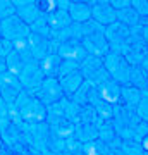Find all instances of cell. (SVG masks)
Masks as SVG:
<instances>
[{"label": "cell", "mask_w": 148, "mask_h": 155, "mask_svg": "<svg viewBox=\"0 0 148 155\" xmlns=\"http://www.w3.org/2000/svg\"><path fill=\"white\" fill-rule=\"evenodd\" d=\"M140 119L136 116L134 109L124 105H115L114 107V117H112V127L115 129V133L119 134V138L124 140H134V131L136 126L140 124Z\"/></svg>", "instance_id": "6da1fadb"}, {"label": "cell", "mask_w": 148, "mask_h": 155, "mask_svg": "<svg viewBox=\"0 0 148 155\" xmlns=\"http://www.w3.org/2000/svg\"><path fill=\"white\" fill-rule=\"evenodd\" d=\"M104 66L110 79H114L115 83H119L121 86L129 84L131 66L127 64V61L122 57L121 52H109L104 57Z\"/></svg>", "instance_id": "7a4b0ae2"}, {"label": "cell", "mask_w": 148, "mask_h": 155, "mask_svg": "<svg viewBox=\"0 0 148 155\" xmlns=\"http://www.w3.org/2000/svg\"><path fill=\"white\" fill-rule=\"evenodd\" d=\"M79 72H81L84 81L95 84V86H98L105 79H109V74H107L104 66V59H98V57H93V55H88L79 64Z\"/></svg>", "instance_id": "3957f363"}, {"label": "cell", "mask_w": 148, "mask_h": 155, "mask_svg": "<svg viewBox=\"0 0 148 155\" xmlns=\"http://www.w3.org/2000/svg\"><path fill=\"white\" fill-rule=\"evenodd\" d=\"M17 107H19L22 117L31 122H41L47 119V107L36 97L21 93L17 97Z\"/></svg>", "instance_id": "277c9868"}, {"label": "cell", "mask_w": 148, "mask_h": 155, "mask_svg": "<svg viewBox=\"0 0 148 155\" xmlns=\"http://www.w3.org/2000/svg\"><path fill=\"white\" fill-rule=\"evenodd\" d=\"M17 79L22 83L24 88H28V91H38L40 86H41L43 81H45V76L41 74V71H40L38 61L33 59V57H28L26 61H24V67H22V71L19 72Z\"/></svg>", "instance_id": "5b68a950"}, {"label": "cell", "mask_w": 148, "mask_h": 155, "mask_svg": "<svg viewBox=\"0 0 148 155\" xmlns=\"http://www.w3.org/2000/svg\"><path fill=\"white\" fill-rule=\"evenodd\" d=\"M0 28H2V36L4 40H9V41H16V40H22L28 38L31 35V29L26 22H22L19 17L12 16L7 17L0 22Z\"/></svg>", "instance_id": "8992f818"}, {"label": "cell", "mask_w": 148, "mask_h": 155, "mask_svg": "<svg viewBox=\"0 0 148 155\" xmlns=\"http://www.w3.org/2000/svg\"><path fill=\"white\" fill-rule=\"evenodd\" d=\"M127 35H129V28L121 24L119 21H115L114 24L107 26L104 31V36L107 40V45H109L110 52H121L126 47Z\"/></svg>", "instance_id": "52a82bcc"}, {"label": "cell", "mask_w": 148, "mask_h": 155, "mask_svg": "<svg viewBox=\"0 0 148 155\" xmlns=\"http://www.w3.org/2000/svg\"><path fill=\"white\" fill-rule=\"evenodd\" d=\"M36 93H38L36 98L45 107H48L52 104H55V102H59V100L66 98L64 93H62V88H61V84H59V79L57 78H45L43 84L40 86V90Z\"/></svg>", "instance_id": "ba28073f"}, {"label": "cell", "mask_w": 148, "mask_h": 155, "mask_svg": "<svg viewBox=\"0 0 148 155\" xmlns=\"http://www.w3.org/2000/svg\"><path fill=\"white\" fill-rule=\"evenodd\" d=\"M55 55L59 57V59L74 61L77 64H81L88 57V54H86V50H84V47H83V43L79 40H67L66 43L59 45L55 48Z\"/></svg>", "instance_id": "9c48e42d"}, {"label": "cell", "mask_w": 148, "mask_h": 155, "mask_svg": "<svg viewBox=\"0 0 148 155\" xmlns=\"http://www.w3.org/2000/svg\"><path fill=\"white\" fill-rule=\"evenodd\" d=\"M91 19L97 21L100 26L107 28L117 21V16H115V11L112 9L109 0H97L91 5Z\"/></svg>", "instance_id": "30bf717a"}, {"label": "cell", "mask_w": 148, "mask_h": 155, "mask_svg": "<svg viewBox=\"0 0 148 155\" xmlns=\"http://www.w3.org/2000/svg\"><path fill=\"white\" fill-rule=\"evenodd\" d=\"M28 41H29V54H31V57L36 59V61H41V59H45L47 55L55 54V47L52 45L50 38H47V36L31 33L28 36Z\"/></svg>", "instance_id": "8fae6325"}, {"label": "cell", "mask_w": 148, "mask_h": 155, "mask_svg": "<svg viewBox=\"0 0 148 155\" xmlns=\"http://www.w3.org/2000/svg\"><path fill=\"white\" fill-rule=\"evenodd\" d=\"M81 43H83V47H84L88 55L98 57V59H104V57L110 52L104 33H95V35H90V36H84V38L81 40Z\"/></svg>", "instance_id": "7c38bea8"}, {"label": "cell", "mask_w": 148, "mask_h": 155, "mask_svg": "<svg viewBox=\"0 0 148 155\" xmlns=\"http://www.w3.org/2000/svg\"><path fill=\"white\" fill-rule=\"evenodd\" d=\"M71 100L74 102V104H77L79 107H95V104L100 100L98 90H97L95 84L84 81V83L79 86V90L74 93V97H72Z\"/></svg>", "instance_id": "4fadbf2b"}, {"label": "cell", "mask_w": 148, "mask_h": 155, "mask_svg": "<svg viewBox=\"0 0 148 155\" xmlns=\"http://www.w3.org/2000/svg\"><path fill=\"white\" fill-rule=\"evenodd\" d=\"M98 90V97L100 100H104L105 104L109 105H119L121 104V84L115 83L114 79H105L104 83H100L97 86Z\"/></svg>", "instance_id": "5bb4252c"}, {"label": "cell", "mask_w": 148, "mask_h": 155, "mask_svg": "<svg viewBox=\"0 0 148 155\" xmlns=\"http://www.w3.org/2000/svg\"><path fill=\"white\" fill-rule=\"evenodd\" d=\"M91 5H93V2H81V0L71 2L69 9H67L71 21L77 22V24H83L88 19H91Z\"/></svg>", "instance_id": "9a60e30c"}, {"label": "cell", "mask_w": 148, "mask_h": 155, "mask_svg": "<svg viewBox=\"0 0 148 155\" xmlns=\"http://www.w3.org/2000/svg\"><path fill=\"white\" fill-rule=\"evenodd\" d=\"M57 79H59V84H61V88H62V93H64V97H66L67 100H71L72 97H74V93L79 90V86L84 83V79H83L79 69L74 71V72H71V74H67V76L57 78Z\"/></svg>", "instance_id": "2e32d148"}, {"label": "cell", "mask_w": 148, "mask_h": 155, "mask_svg": "<svg viewBox=\"0 0 148 155\" xmlns=\"http://www.w3.org/2000/svg\"><path fill=\"white\" fill-rule=\"evenodd\" d=\"M98 138L104 141L105 145H109V148L112 152L121 148L122 140L119 138V134L115 133V129L112 127V122H102L98 126Z\"/></svg>", "instance_id": "e0dca14e"}, {"label": "cell", "mask_w": 148, "mask_h": 155, "mask_svg": "<svg viewBox=\"0 0 148 155\" xmlns=\"http://www.w3.org/2000/svg\"><path fill=\"white\" fill-rule=\"evenodd\" d=\"M122 57L127 61V64L131 67H138L141 66L143 59L148 54V47L146 45H133V47H124L121 50Z\"/></svg>", "instance_id": "ac0fdd59"}, {"label": "cell", "mask_w": 148, "mask_h": 155, "mask_svg": "<svg viewBox=\"0 0 148 155\" xmlns=\"http://www.w3.org/2000/svg\"><path fill=\"white\" fill-rule=\"evenodd\" d=\"M47 19V24H48L50 31H59V29H64V28H69L71 26V17H69V12L67 11H62V9H57L54 11L52 14L45 16Z\"/></svg>", "instance_id": "d6986e66"}, {"label": "cell", "mask_w": 148, "mask_h": 155, "mask_svg": "<svg viewBox=\"0 0 148 155\" xmlns=\"http://www.w3.org/2000/svg\"><path fill=\"white\" fill-rule=\"evenodd\" d=\"M14 5H17V12H19V19L22 22H26L28 26H31L41 14L36 9L35 2H16Z\"/></svg>", "instance_id": "ffe728a7"}, {"label": "cell", "mask_w": 148, "mask_h": 155, "mask_svg": "<svg viewBox=\"0 0 148 155\" xmlns=\"http://www.w3.org/2000/svg\"><path fill=\"white\" fill-rule=\"evenodd\" d=\"M74 140H77L79 143H88V141H93V140L98 138V127L95 124H77L76 131H74Z\"/></svg>", "instance_id": "44dd1931"}, {"label": "cell", "mask_w": 148, "mask_h": 155, "mask_svg": "<svg viewBox=\"0 0 148 155\" xmlns=\"http://www.w3.org/2000/svg\"><path fill=\"white\" fill-rule=\"evenodd\" d=\"M129 84L134 86L136 90L141 91V95L148 97V74L143 71L141 67H131V74H129Z\"/></svg>", "instance_id": "7402d4cb"}, {"label": "cell", "mask_w": 148, "mask_h": 155, "mask_svg": "<svg viewBox=\"0 0 148 155\" xmlns=\"http://www.w3.org/2000/svg\"><path fill=\"white\" fill-rule=\"evenodd\" d=\"M140 100H141V91L140 90H136L131 84L121 86V105L129 107V109H136Z\"/></svg>", "instance_id": "603a6c76"}, {"label": "cell", "mask_w": 148, "mask_h": 155, "mask_svg": "<svg viewBox=\"0 0 148 155\" xmlns=\"http://www.w3.org/2000/svg\"><path fill=\"white\" fill-rule=\"evenodd\" d=\"M59 64H61V59L52 54V55H47L45 59L38 61L40 71L45 78H57V71H59Z\"/></svg>", "instance_id": "cb8c5ba5"}, {"label": "cell", "mask_w": 148, "mask_h": 155, "mask_svg": "<svg viewBox=\"0 0 148 155\" xmlns=\"http://www.w3.org/2000/svg\"><path fill=\"white\" fill-rule=\"evenodd\" d=\"M81 153L83 155H112L114 152L109 148V145H105L100 138H97V140H93V141L83 143Z\"/></svg>", "instance_id": "d4e9b609"}, {"label": "cell", "mask_w": 148, "mask_h": 155, "mask_svg": "<svg viewBox=\"0 0 148 155\" xmlns=\"http://www.w3.org/2000/svg\"><path fill=\"white\" fill-rule=\"evenodd\" d=\"M52 127H54V131L57 136H61L64 140H69L74 136V131H76V124H72L71 121H67V119H55L52 121Z\"/></svg>", "instance_id": "484cf974"}, {"label": "cell", "mask_w": 148, "mask_h": 155, "mask_svg": "<svg viewBox=\"0 0 148 155\" xmlns=\"http://www.w3.org/2000/svg\"><path fill=\"white\" fill-rule=\"evenodd\" d=\"M115 16H117V21L127 26V28H134V26H140V16L136 14V11L133 7H127V9H122V11H115Z\"/></svg>", "instance_id": "4316f807"}, {"label": "cell", "mask_w": 148, "mask_h": 155, "mask_svg": "<svg viewBox=\"0 0 148 155\" xmlns=\"http://www.w3.org/2000/svg\"><path fill=\"white\" fill-rule=\"evenodd\" d=\"M122 155H148L145 150H143L141 143L140 141H134V140H124L121 143V148H119Z\"/></svg>", "instance_id": "83f0119b"}, {"label": "cell", "mask_w": 148, "mask_h": 155, "mask_svg": "<svg viewBox=\"0 0 148 155\" xmlns=\"http://www.w3.org/2000/svg\"><path fill=\"white\" fill-rule=\"evenodd\" d=\"M95 112H97V116L102 119L104 122H112V117H114V105H109V104H105L104 100H98L97 104H95Z\"/></svg>", "instance_id": "f1b7e54d"}, {"label": "cell", "mask_w": 148, "mask_h": 155, "mask_svg": "<svg viewBox=\"0 0 148 155\" xmlns=\"http://www.w3.org/2000/svg\"><path fill=\"white\" fill-rule=\"evenodd\" d=\"M133 45H145V38H143V28H141V26L129 28V35H127L126 47H133Z\"/></svg>", "instance_id": "f546056e"}, {"label": "cell", "mask_w": 148, "mask_h": 155, "mask_svg": "<svg viewBox=\"0 0 148 155\" xmlns=\"http://www.w3.org/2000/svg\"><path fill=\"white\" fill-rule=\"evenodd\" d=\"M79 69V64L74 61H66V59H61V64H59V71H57V78L67 76L71 72L77 71Z\"/></svg>", "instance_id": "4dcf8cb0"}, {"label": "cell", "mask_w": 148, "mask_h": 155, "mask_svg": "<svg viewBox=\"0 0 148 155\" xmlns=\"http://www.w3.org/2000/svg\"><path fill=\"white\" fill-rule=\"evenodd\" d=\"M134 110H136L138 119L141 122H146L148 124V97L146 95H141V100L138 102V105Z\"/></svg>", "instance_id": "1f68e13d"}, {"label": "cell", "mask_w": 148, "mask_h": 155, "mask_svg": "<svg viewBox=\"0 0 148 155\" xmlns=\"http://www.w3.org/2000/svg\"><path fill=\"white\" fill-rule=\"evenodd\" d=\"M131 7L136 11L140 19L148 17V0H131Z\"/></svg>", "instance_id": "d6a6232c"}, {"label": "cell", "mask_w": 148, "mask_h": 155, "mask_svg": "<svg viewBox=\"0 0 148 155\" xmlns=\"http://www.w3.org/2000/svg\"><path fill=\"white\" fill-rule=\"evenodd\" d=\"M146 134H148V124L146 122H140L136 126V131H134V141H141Z\"/></svg>", "instance_id": "836d02e7"}, {"label": "cell", "mask_w": 148, "mask_h": 155, "mask_svg": "<svg viewBox=\"0 0 148 155\" xmlns=\"http://www.w3.org/2000/svg\"><path fill=\"white\" fill-rule=\"evenodd\" d=\"M110 5L114 11H122V9L131 7V0H110Z\"/></svg>", "instance_id": "e575fe53"}, {"label": "cell", "mask_w": 148, "mask_h": 155, "mask_svg": "<svg viewBox=\"0 0 148 155\" xmlns=\"http://www.w3.org/2000/svg\"><path fill=\"white\" fill-rule=\"evenodd\" d=\"M81 147H83V143H79L77 140H74V138H69V140H67V148L72 152V155H74V153H79V152H81Z\"/></svg>", "instance_id": "d590c367"}, {"label": "cell", "mask_w": 148, "mask_h": 155, "mask_svg": "<svg viewBox=\"0 0 148 155\" xmlns=\"http://www.w3.org/2000/svg\"><path fill=\"white\" fill-rule=\"evenodd\" d=\"M143 69V71L146 72L148 74V54H146V57H145V59H143V62H141V66H140Z\"/></svg>", "instance_id": "8d00e7d4"}, {"label": "cell", "mask_w": 148, "mask_h": 155, "mask_svg": "<svg viewBox=\"0 0 148 155\" xmlns=\"http://www.w3.org/2000/svg\"><path fill=\"white\" fill-rule=\"evenodd\" d=\"M140 143H141L143 150H145V152H146V153H148V134H146V136H145V138L141 140V141H140Z\"/></svg>", "instance_id": "74e56055"}, {"label": "cell", "mask_w": 148, "mask_h": 155, "mask_svg": "<svg viewBox=\"0 0 148 155\" xmlns=\"http://www.w3.org/2000/svg\"><path fill=\"white\" fill-rule=\"evenodd\" d=\"M143 38H145V45L148 47V26L143 28Z\"/></svg>", "instance_id": "f35d334b"}, {"label": "cell", "mask_w": 148, "mask_h": 155, "mask_svg": "<svg viewBox=\"0 0 148 155\" xmlns=\"http://www.w3.org/2000/svg\"><path fill=\"white\" fill-rule=\"evenodd\" d=\"M112 155H122V153H121V152H119V150H115V152H114V153H112Z\"/></svg>", "instance_id": "ab89813d"}, {"label": "cell", "mask_w": 148, "mask_h": 155, "mask_svg": "<svg viewBox=\"0 0 148 155\" xmlns=\"http://www.w3.org/2000/svg\"><path fill=\"white\" fill-rule=\"evenodd\" d=\"M2 40H4V36H2V28H0V41H2Z\"/></svg>", "instance_id": "60d3db41"}, {"label": "cell", "mask_w": 148, "mask_h": 155, "mask_svg": "<svg viewBox=\"0 0 148 155\" xmlns=\"http://www.w3.org/2000/svg\"><path fill=\"white\" fill-rule=\"evenodd\" d=\"M74 155H83V153H81V152H79V153H74Z\"/></svg>", "instance_id": "b9f144b4"}]
</instances>
